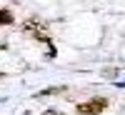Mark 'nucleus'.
<instances>
[{
  "label": "nucleus",
  "instance_id": "1",
  "mask_svg": "<svg viewBox=\"0 0 125 115\" xmlns=\"http://www.w3.org/2000/svg\"><path fill=\"white\" fill-rule=\"evenodd\" d=\"M23 30L25 35H30L33 40H38V43H45L48 45V58H53L55 55V48H53V43H50V35L45 33V28L38 23V20H28V23H23Z\"/></svg>",
  "mask_w": 125,
  "mask_h": 115
},
{
  "label": "nucleus",
  "instance_id": "2",
  "mask_svg": "<svg viewBox=\"0 0 125 115\" xmlns=\"http://www.w3.org/2000/svg\"><path fill=\"white\" fill-rule=\"evenodd\" d=\"M105 108H108V100H105V98H90V100L78 103V105H75V113H78V115H100Z\"/></svg>",
  "mask_w": 125,
  "mask_h": 115
},
{
  "label": "nucleus",
  "instance_id": "3",
  "mask_svg": "<svg viewBox=\"0 0 125 115\" xmlns=\"http://www.w3.org/2000/svg\"><path fill=\"white\" fill-rule=\"evenodd\" d=\"M13 23H15L13 13H10L8 8H0V25H13Z\"/></svg>",
  "mask_w": 125,
  "mask_h": 115
},
{
  "label": "nucleus",
  "instance_id": "4",
  "mask_svg": "<svg viewBox=\"0 0 125 115\" xmlns=\"http://www.w3.org/2000/svg\"><path fill=\"white\" fill-rule=\"evenodd\" d=\"M43 115H65V113H60V110H53V108H50V110H45Z\"/></svg>",
  "mask_w": 125,
  "mask_h": 115
}]
</instances>
